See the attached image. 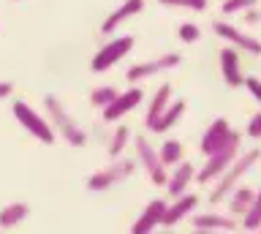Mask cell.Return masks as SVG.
Masks as SVG:
<instances>
[{"label": "cell", "instance_id": "obj_1", "mask_svg": "<svg viewBox=\"0 0 261 234\" xmlns=\"http://www.w3.org/2000/svg\"><path fill=\"white\" fill-rule=\"evenodd\" d=\"M258 158H261L258 150H242L240 155H237L234 164L228 166L226 172L215 180V188L210 191V201H212V204H218V201H226L228 193H231L237 185L242 183V177L250 174V169L258 164Z\"/></svg>", "mask_w": 261, "mask_h": 234}, {"label": "cell", "instance_id": "obj_3", "mask_svg": "<svg viewBox=\"0 0 261 234\" xmlns=\"http://www.w3.org/2000/svg\"><path fill=\"white\" fill-rule=\"evenodd\" d=\"M242 152V139H240V134H231V139H228L223 147H220L218 152H212V155H207V164H204L199 169V174H196V180H199L201 185H210V183H215L220 174L226 172L228 166L237 161V155Z\"/></svg>", "mask_w": 261, "mask_h": 234}, {"label": "cell", "instance_id": "obj_15", "mask_svg": "<svg viewBox=\"0 0 261 234\" xmlns=\"http://www.w3.org/2000/svg\"><path fill=\"white\" fill-rule=\"evenodd\" d=\"M220 74H223V82L228 87H240L245 85V76H242V66H240V52L234 46H226L220 49Z\"/></svg>", "mask_w": 261, "mask_h": 234}, {"label": "cell", "instance_id": "obj_31", "mask_svg": "<svg viewBox=\"0 0 261 234\" xmlns=\"http://www.w3.org/2000/svg\"><path fill=\"white\" fill-rule=\"evenodd\" d=\"M245 22H248V25H256V22H261V14L256 11V6L245 11Z\"/></svg>", "mask_w": 261, "mask_h": 234}, {"label": "cell", "instance_id": "obj_12", "mask_svg": "<svg viewBox=\"0 0 261 234\" xmlns=\"http://www.w3.org/2000/svg\"><path fill=\"white\" fill-rule=\"evenodd\" d=\"M196 207H199V196L196 193H182V196H174V201L166 207V213H163V223L166 229L171 226H177L179 221H185V218H191L196 213Z\"/></svg>", "mask_w": 261, "mask_h": 234}, {"label": "cell", "instance_id": "obj_26", "mask_svg": "<svg viewBox=\"0 0 261 234\" xmlns=\"http://www.w3.org/2000/svg\"><path fill=\"white\" fill-rule=\"evenodd\" d=\"M161 6H169V9H188V11H204L210 0H158Z\"/></svg>", "mask_w": 261, "mask_h": 234}, {"label": "cell", "instance_id": "obj_21", "mask_svg": "<svg viewBox=\"0 0 261 234\" xmlns=\"http://www.w3.org/2000/svg\"><path fill=\"white\" fill-rule=\"evenodd\" d=\"M28 215H30L28 201H11V204H6L0 210V229H14V226L22 223Z\"/></svg>", "mask_w": 261, "mask_h": 234}, {"label": "cell", "instance_id": "obj_24", "mask_svg": "<svg viewBox=\"0 0 261 234\" xmlns=\"http://www.w3.org/2000/svg\"><path fill=\"white\" fill-rule=\"evenodd\" d=\"M242 229L248 231H258L261 229V191H256V199L248 207V213L242 215Z\"/></svg>", "mask_w": 261, "mask_h": 234}, {"label": "cell", "instance_id": "obj_20", "mask_svg": "<svg viewBox=\"0 0 261 234\" xmlns=\"http://www.w3.org/2000/svg\"><path fill=\"white\" fill-rule=\"evenodd\" d=\"M185 115V101H171L166 109H163V115L155 120V123L150 125L152 134H166L171 125H177V120Z\"/></svg>", "mask_w": 261, "mask_h": 234}, {"label": "cell", "instance_id": "obj_8", "mask_svg": "<svg viewBox=\"0 0 261 234\" xmlns=\"http://www.w3.org/2000/svg\"><path fill=\"white\" fill-rule=\"evenodd\" d=\"M179 63H182V55H179V52H166V55H161V58H155V60H144V63L130 66L125 79H128V82H142V79H150L155 74H163V71L177 68Z\"/></svg>", "mask_w": 261, "mask_h": 234}, {"label": "cell", "instance_id": "obj_19", "mask_svg": "<svg viewBox=\"0 0 261 234\" xmlns=\"http://www.w3.org/2000/svg\"><path fill=\"white\" fill-rule=\"evenodd\" d=\"M171 103V87L169 85H161L158 90H155V95L150 98V103H147V115H144V125L150 128L155 120H158L163 115V109H166Z\"/></svg>", "mask_w": 261, "mask_h": 234}, {"label": "cell", "instance_id": "obj_28", "mask_svg": "<svg viewBox=\"0 0 261 234\" xmlns=\"http://www.w3.org/2000/svg\"><path fill=\"white\" fill-rule=\"evenodd\" d=\"M177 36H179V41H185V44H196L201 38V30H199V25H193V22H185V25H179Z\"/></svg>", "mask_w": 261, "mask_h": 234}, {"label": "cell", "instance_id": "obj_5", "mask_svg": "<svg viewBox=\"0 0 261 234\" xmlns=\"http://www.w3.org/2000/svg\"><path fill=\"white\" fill-rule=\"evenodd\" d=\"M11 109H14L16 123H19L30 136H36V139H38V142H44V144H52V142H55V128H52V123H49L44 115H38V112L33 109L30 103L16 101Z\"/></svg>", "mask_w": 261, "mask_h": 234}, {"label": "cell", "instance_id": "obj_4", "mask_svg": "<svg viewBox=\"0 0 261 234\" xmlns=\"http://www.w3.org/2000/svg\"><path fill=\"white\" fill-rule=\"evenodd\" d=\"M134 169L136 164L130 158H109V166L106 169H98V172L93 177H87V191H93V193H101V191H109L114 188V185H120V183H125L130 174H134Z\"/></svg>", "mask_w": 261, "mask_h": 234}, {"label": "cell", "instance_id": "obj_9", "mask_svg": "<svg viewBox=\"0 0 261 234\" xmlns=\"http://www.w3.org/2000/svg\"><path fill=\"white\" fill-rule=\"evenodd\" d=\"M212 30H215L218 38H223L231 46H237L240 52H248V55H261V38H253L248 33H242L240 28L228 25V22H212Z\"/></svg>", "mask_w": 261, "mask_h": 234}, {"label": "cell", "instance_id": "obj_30", "mask_svg": "<svg viewBox=\"0 0 261 234\" xmlns=\"http://www.w3.org/2000/svg\"><path fill=\"white\" fill-rule=\"evenodd\" d=\"M248 136H253V139H261V112H256V115L250 117V123H248Z\"/></svg>", "mask_w": 261, "mask_h": 234}, {"label": "cell", "instance_id": "obj_13", "mask_svg": "<svg viewBox=\"0 0 261 234\" xmlns=\"http://www.w3.org/2000/svg\"><path fill=\"white\" fill-rule=\"evenodd\" d=\"M166 207H169V201H163V199H152V201H147V207L142 210V215L136 218V223H134V234H147V231H152V229H158V226L163 223V213H166Z\"/></svg>", "mask_w": 261, "mask_h": 234}, {"label": "cell", "instance_id": "obj_16", "mask_svg": "<svg viewBox=\"0 0 261 234\" xmlns=\"http://www.w3.org/2000/svg\"><path fill=\"white\" fill-rule=\"evenodd\" d=\"M193 177H196V169H193V164H188V161H179L177 166H171V174L166 180V188L171 193V199L188 193V185L193 183Z\"/></svg>", "mask_w": 261, "mask_h": 234}, {"label": "cell", "instance_id": "obj_14", "mask_svg": "<svg viewBox=\"0 0 261 234\" xmlns=\"http://www.w3.org/2000/svg\"><path fill=\"white\" fill-rule=\"evenodd\" d=\"M193 229L199 231H234L240 221L234 215H223V213H201V215H191Z\"/></svg>", "mask_w": 261, "mask_h": 234}, {"label": "cell", "instance_id": "obj_7", "mask_svg": "<svg viewBox=\"0 0 261 234\" xmlns=\"http://www.w3.org/2000/svg\"><path fill=\"white\" fill-rule=\"evenodd\" d=\"M134 147H136L139 164L147 169L150 180H152L155 185H166V180H169V169L163 166V161H161V155H158V150H152V144L147 142V136H136V139H134Z\"/></svg>", "mask_w": 261, "mask_h": 234}, {"label": "cell", "instance_id": "obj_11", "mask_svg": "<svg viewBox=\"0 0 261 234\" xmlns=\"http://www.w3.org/2000/svg\"><path fill=\"white\" fill-rule=\"evenodd\" d=\"M231 134H234V128L228 125L226 117L212 120L210 128H207V131H204V136H201V142H199V150L204 152V155H212V152H218L228 139H231Z\"/></svg>", "mask_w": 261, "mask_h": 234}, {"label": "cell", "instance_id": "obj_23", "mask_svg": "<svg viewBox=\"0 0 261 234\" xmlns=\"http://www.w3.org/2000/svg\"><path fill=\"white\" fill-rule=\"evenodd\" d=\"M158 155H161V161H163V166H166V169L177 166L179 161H182V142H177V139H166V142L161 144Z\"/></svg>", "mask_w": 261, "mask_h": 234}, {"label": "cell", "instance_id": "obj_6", "mask_svg": "<svg viewBox=\"0 0 261 234\" xmlns=\"http://www.w3.org/2000/svg\"><path fill=\"white\" fill-rule=\"evenodd\" d=\"M134 36H122V38H112L109 44L103 46V49H98L95 52V58H93V63H90V68L95 71V74H103V71H109V68H114L117 63L125 58V55L134 49Z\"/></svg>", "mask_w": 261, "mask_h": 234}, {"label": "cell", "instance_id": "obj_10", "mask_svg": "<svg viewBox=\"0 0 261 234\" xmlns=\"http://www.w3.org/2000/svg\"><path fill=\"white\" fill-rule=\"evenodd\" d=\"M144 98V93L139 90V87H128L125 93H117V98H114L109 107H103V120L106 123H117V120H122L128 115V112H134L139 103H142Z\"/></svg>", "mask_w": 261, "mask_h": 234}, {"label": "cell", "instance_id": "obj_27", "mask_svg": "<svg viewBox=\"0 0 261 234\" xmlns=\"http://www.w3.org/2000/svg\"><path fill=\"white\" fill-rule=\"evenodd\" d=\"M258 0H223V6H220V11L226 14V17H231V14H245L248 9H253Z\"/></svg>", "mask_w": 261, "mask_h": 234}, {"label": "cell", "instance_id": "obj_22", "mask_svg": "<svg viewBox=\"0 0 261 234\" xmlns=\"http://www.w3.org/2000/svg\"><path fill=\"white\" fill-rule=\"evenodd\" d=\"M128 142H130V131H128L125 125H117V128L112 131V136H109V144H106L109 158H120L122 150L128 147Z\"/></svg>", "mask_w": 261, "mask_h": 234}, {"label": "cell", "instance_id": "obj_32", "mask_svg": "<svg viewBox=\"0 0 261 234\" xmlns=\"http://www.w3.org/2000/svg\"><path fill=\"white\" fill-rule=\"evenodd\" d=\"M14 93V85L11 82H0V98H8Z\"/></svg>", "mask_w": 261, "mask_h": 234}, {"label": "cell", "instance_id": "obj_29", "mask_svg": "<svg viewBox=\"0 0 261 234\" xmlns=\"http://www.w3.org/2000/svg\"><path fill=\"white\" fill-rule=\"evenodd\" d=\"M245 87H248V93L261 103V79L258 76H248V79H245Z\"/></svg>", "mask_w": 261, "mask_h": 234}, {"label": "cell", "instance_id": "obj_17", "mask_svg": "<svg viewBox=\"0 0 261 234\" xmlns=\"http://www.w3.org/2000/svg\"><path fill=\"white\" fill-rule=\"evenodd\" d=\"M144 9V0H125V3L120 6V9H114L112 11V17H106L103 19V25H101V33L103 36H109V33H114L122 22H128L130 17H136L139 11Z\"/></svg>", "mask_w": 261, "mask_h": 234}, {"label": "cell", "instance_id": "obj_18", "mask_svg": "<svg viewBox=\"0 0 261 234\" xmlns=\"http://www.w3.org/2000/svg\"><path fill=\"white\" fill-rule=\"evenodd\" d=\"M253 199H256V191L248 188V185H237V188L226 196V204H228V215L240 218L248 213V207L253 204Z\"/></svg>", "mask_w": 261, "mask_h": 234}, {"label": "cell", "instance_id": "obj_25", "mask_svg": "<svg viewBox=\"0 0 261 234\" xmlns=\"http://www.w3.org/2000/svg\"><path fill=\"white\" fill-rule=\"evenodd\" d=\"M117 98V90H114L112 85H101V87H95L93 93H90V103H93L95 109H103V107H109V103Z\"/></svg>", "mask_w": 261, "mask_h": 234}, {"label": "cell", "instance_id": "obj_2", "mask_svg": "<svg viewBox=\"0 0 261 234\" xmlns=\"http://www.w3.org/2000/svg\"><path fill=\"white\" fill-rule=\"evenodd\" d=\"M44 112H46V120L55 128V134H60L63 139L71 144V147H82V144L87 142L85 128H82L76 120L65 112V107L60 103L57 95H44Z\"/></svg>", "mask_w": 261, "mask_h": 234}]
</instances>
